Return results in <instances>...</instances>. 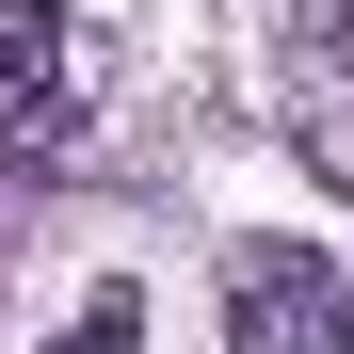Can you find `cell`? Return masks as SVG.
<instances>
[{"label":"cell","instance_id":"obj_2","mask_svg":"<svg viewBox=\"0 0 354 354\" xmlns=\"http://www.w3.org/2000/svg\"><path fill=\"white\" fill-rule=\"evenodd\" d=\"M0 129L17 145L81 129V32H65V0H0Z\"/></svg>","mask_w":354,"mask_h":354},{"label":"cell","instance_id":"obj_3","mask_svg":"<svg viewBox=\"0 0 354 354\" xmlns=\"http://www.w3.org/2000/svg\"><path fill=\"white\" fill-rule=\"evenodd\" d=\"M48 354H145V290L113 274V290H81V322L48 338Z\"/></svg>","mask_w":354,"mask_h":354},{"label":"cell","instance_id":"obj_1","mask_svg":"<svg viewBox=\"0 0 354 354\" xmlns=\"http://www.w3.org/2000/svg\"><path fill=\"white\" fill-rule=\"evenodd\" d=\"M225 354H354V290L306 242H258L225 274Z\"/></svg>","mask_w":354,"mask_h":354}]
</instances>
